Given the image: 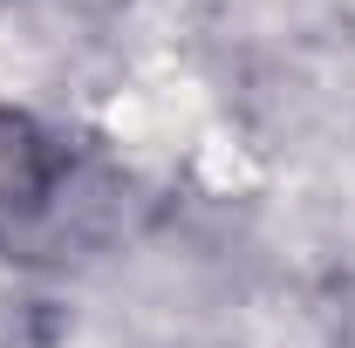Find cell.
I'll return each instance as SVG.
<instances>
[{"label":"cell","instance_id":"6da1fadb","mask_svg":"<svg viewBox=\"0 0 355 348\" xmlns=\"http://www.w3.org/2000/svg\"><path fill=\"white\" fill-rule=\"evenodd\" d=\"M62 184V143L14 103H0V239H14L28 218L48 212Z\"/></svg>","mask_w":355,"mask_h":348}]
</instances>
